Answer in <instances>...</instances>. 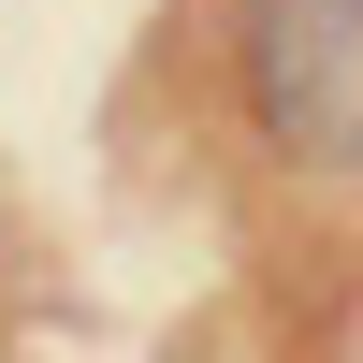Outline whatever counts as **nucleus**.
<instances>
[{
	"mask_svg": "<svg viewBox=\"0 0 363 363\" xmlns=\"http://www.w3.org/2000/svg\"><path fill=\"white\" fill-rule=\"evenodd\" d=\"M233 102L277 160L349 174L363 160V0H247L233 15Z\"/></svg>",
	"mask_w": 363,
	"mask_h": 363,
	"instance_id": "1",
	"label": "nucleus"
}]
</instances>
